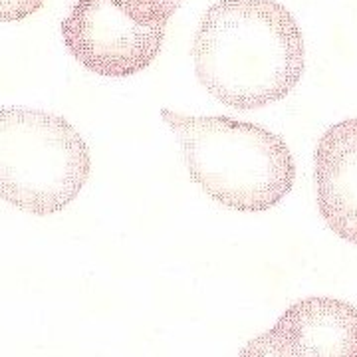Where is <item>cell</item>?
Wrapping results in <instances>:
<instances>
[{"label": "cell", "mask_w": 357, "mask_h": 357, "mask_svg": "<svg viewBox=\"0 0 357 357\" xmlns=\"http://www.w3.org/2000/svg\"><path fill=\"white\" fill-rule=\"evenodd\" d=\"M44 0H0V22L24 20L42 8Z\"/></svg>", "instance_id": "7"}, {"label": "cell", "mask_w": 357, "mask_h": 357, "mask_svg": "<svg viewBox=\"0 0 357 357\" xmlns=\"http://www.w3.org/2000/svg\"><path fill=\"white\" fill-rule=\"evenodd\" d=\"M91 155L62 115L0 107V199L48 217L76 201L88 183Z\"/></svg>", "instance_id": "3"}, {"label": "cell", "mask_w": 357, "mask_h": 357, "mask_svg": "<svg viewBox=\"0 0 357 357\" xmlns=\"http://www.w3.org/2000/svg\"><path fill=\"white\" fill-rule=\"evenodd\" d=\"M177 2H178V4H183V2H185V0H177Z\"/></svg>", "instance_id": "8"}, {"label": "cell", "mask_w": 357, "mask_h": 357, "mask_svg": "<svg viewBox=\"0 0 357 357\" xmlns=\"http://www.w3.org/2000/svg\"><path fill=\"white\" fill-rule=\"evenodd\" d=\"M161 117L177 135L185 167L211 199L238 213H264L292 191L296 163L280 135L227 115Z\"/></svg>", "instance_id": "2"}, {"label": "cell", "mask_w": 357, "mask_h": 357, "mask_svg": "<svg viewBox=\"0 0 357 357\" xmlns=\"http://www.w3.org/2000/svg\"><path fill=\"white\" fill-rule=\"evenodd\" d=\"M314 165L319 215L340 238L357 244V117L319 137Z\"/></svg>", "instance_id": "6"}, {"label": "cell", "mask_w": 357, "mask_h": 357, "mask_svg": "<svg viewBox=\"0 0 357 357\" xmlns=\"http://www.w3.org/2000/svg\"><path fill=\"white\" fill-rule=\"evenodd\" d=\"M165 30L145 24L114 0H74L72 13L62 22V38L68 52L89 72L128 77L153 64Z\"/></svg>", "instance_id": "4"}, {"label": "cell", "mask_w": 357, "mask_h": 357, "mask_svg": "<svg viewBox=\"0 0 357 357\" xmlns=\"http://www.w3.org/2000/svg\"><path fill=\"white\" fill-rule=\"evenodd\" d=\"M197 77L232 109L284 100L304 74V38L292 13L276 0H217L192 40Z\"/></svg>", "instance_id": "1"}, {"label": "cell", "mask_w": 357, "mask_h": 357, "mask_svg": "<svg viewBox=\"0 0 357 357\" xmlns=\"http://www.w3.org/2000/svg\"><path fill=\"white\" fill-rule=\"evenodd\" d=\"M262 335L274 357H357V307L326 296L306 298Z\"/></svg>", "instance_id": "5"}]
</instances>
